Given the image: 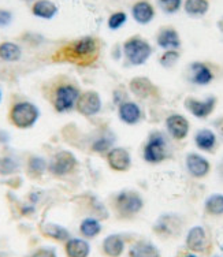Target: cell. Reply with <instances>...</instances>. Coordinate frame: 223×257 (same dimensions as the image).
Instances as JSON below:
<instances>
[{"label":"cell","mask_w":223,"mask_h":257,"mask_svg":"<svg viewBox=\"0 0 223 257\" xmlns=\"http://www.w3.org/2000/svg\"><path fill=\"white\" fill-rule=\"evenodd\" d=\"M30 11L37 18L50 21L58 14V6L51 0H35L30 7Z\"/></svg>","instance_id":"603a6c76"},{"label":"cell","mask_w":223,"mask_h":257,"mask_svg":"<svg viewBox=\"0 0 223 257\" xmlns=\"http://www.w3.org/2000/svg\"><path fill=\"white\" fill-rule=\"evenodd\" d=\"M101 252L105 257H121L125 252V239L119 234H109L101 242Z\"/></svg>","instance_id":"d6986e66"},{"label":"cell","mask_w":223,"mask_h":257,"mask_svg":"<svg viewBox=\"0 0 223 257\" xmlns=\"http://www.w3.org/2000/svg\"><path fill=\"white\" fill-rule=\"evenodd\" d=\"M212 69L205 62H192L189 66V81L198 86H205L213 81Z\"/></svg>","instance_id":"4fadbf2b"},{"label":"cell","mask_w":223,"mask_h":257,"mask_svg":"<svg viewBox=\"0 0 223 257\" xmlns=\"http://www.w3.org/2000/svg\"><path fill=\"white\" fill-rule=\"evenodd\" d=\"M17 163L11 158H0V175H9L15 173Z\"/></svg>","instance_id":"836d02e7"},{"label":"cell","mask_w":223,"mask_h":257,"mask_svg":"<svg viewBox=\"0 0 223 257\" xmlns=\"http://www.w3.org/2000/svg\"><path fill=\"white\" fill-rule=\"evenodd\" d=\"M28 257H58L54 247H39Z\"/></svg>","instance_id":"e575fe53"},{"label":"cell","mask_w":223,"mask_h":257,"mask_svg":"<svg viewBox=\"0 0 223 257\" xmlns=\"http://www.w3.org/2000/svg\"><path fill=\"white\" fill-rule=\"evenodd\" d=\"M40 118V111L30 101H18L11 105L9 111V120L17 128L26 130L33 127Z\"/></svg>","instance_id":"3957f363"},{"label":"cell","mask_w":223,"mask_h":257,"mask_svg":"<svg viewBox=\"0 0 223 257\" xmlns=\"http://www.w3.org/2000/svg\"><path fill=\"white\" fill-rule=\"evenodd\" d=\"M156 44L164 51L178 50L181 47V36L174 26H163L156 35Z\"/></svg>","instance_id":"2e32d148"},{"label":"cell","mask_w":223,"mask_h":257,"mask_svg":"<svg viewBox=\"0 0 223 257\" xmlns=\"http://www.w3.org/2000/svg\"><path fill=\"white\" fill-rule=\"evenodd\" d=\"M158 5L160 10L166 14H175L181 10V7L184 6L182 0H158Z\"/></svg>","instance_id":"1f68e13d"},{"label":"cell","mask_w":223,"mask_h":257,"mask_svg":"<svg viewBox=\"0 0 223 257\" xmlns=\"http://www.w3.org/2000/svg\"><path fill=\"white\" fill-rule=\"evenodd\" d=\"M119 119L126 124H136L141 119V109L134 101H122L118 107Z\"/></svg>","instance_id":"ffe728a7"},{"label":"cell","mask_w":223,"mask_h":257,"mask_svg":"<svg viewBox=\"0 0 223 257\" xmlns=\"http://www.w3.org/2000/svg\"><path fill=\"white\" fill-rule=\"evenodd\" d=\"M216 26H218V29L223 33V17H220V18H219L218 22H216Z\"/></svg>","instance_id":"f35d334b"},{"label":"cell","mask_w":223,"mask_h":257,"mask_svg":"<svg viewBox=\"0 0 223 257\" xmlns=\"http://www.w3.org/2000/svg\"><path fill=\"white\" fill-rule=\"evenodd\" d=\"M22 50L18 44L13 41H3L0 43V59L5 62H17L21 59Z\"/></svg>","instance_id":"f1b7e54d"},{"label":"cell","mask_w":223,"mask_h":257,"mask_svg":"<svg viewBox=\"0 0 223 257\" xmlns=\"http://www.w3.org/2000/svg\"><path fill=\"white\" fill-rule=\"evenodd\" d=\"M79 232L84 238H94L101 232V224L97 219L86 218L79 223Z\"/></svg>","instance_id":"f546056e"},{"label":"cell","mask_w":223,"mask_h":257,"mask_svg":"<svg viewBox=\"0 0 223 257\" xmlns=\"http://www.w3.org/2000/svg\"><path fill=\"white\" fill-rule=\"evenodd\" d=\"M179 58H181V54H179L178 50L164 51L159 58V63H160V66H163L164 69H171L177 64Z\"/></svg>","instance_id":"4dcf8cb0"},{"label":"cell","mask_w":223,"mask_h":257,"mask_svg":"<svg viewBox=\"0 0 223 257\" xmlns=\"http://www.w3.org/2000/svg\"><path fill=\"white\" fill-rule=\"evenodd\" d=\"M144 208V200L140 193L133 190H124L117 194L114 200V209L119 218H133Z\"/></svg>","instance_id":"5b68a950"},{"label":"cell","mask_w":223,"mask_h":257,"mask_svg":"<svg viewBox=\"0 0 223 257\" xmlns=\"http://www.w3.org/2000/svg\"><path fill=\"white\" fill-rule=\"evenodd\" d=\"M215 124L218 126V132L222 134V137H223V118L219 119V120H216V123Z\"/></svg>","instance_id":"74e56055"},{"label":"cell","mask_w":223,"mask_h":257,"mask_svg":"<svg viewBox=\"0 0 223 257\" xmlns=\"http://www.w3.org/2000/svg\"><path fill=\"white\" fill-rule=\"evenodd\" d=\"M154 50L141 36H132L124 43V55L132 66H143L151 58Z\"/></svg>","instance_id":"277c9868"},{"label":"cell","mask_w":223,"mask_h":257,"mask_svg":"<svg viewBox=\"0 0 223 257\" xmlns=\"http://www.w3.org/2000/svg\"><path fill=\"white\" fill-rule=\"evenodd\" d=\"M155 7L148 0H139L132 7V17L140 25H148L155 18Z\"/></svg>","instance_id":"ac0fdd59"},{"label":"cell","mask_w":223,"mask_h":257,"mask_svg":"<svg viewBox=\"0 0 223 257\" xmlns=\"http://www.w3.org/2000/svg\"><path fill=\"white\" fill-rule=\"evenodd\" d=\"M129 88L134 96L140 99H149V97H158L159 89L158 86L145 77H136L130 81Z\"/></svg>","instance_id":"e0dca14e"},{"label":"cell","mask_w":223,"mask_h":257,"mask_svg":"<svg viewBox=\"0 0 223 257\" xmlns=\"http://www.w3.org/2000/svg\"><path fill=\"white\" fill-rule=\"evenodd\" d=\"M75 109L78 111V114L84 116H93L99 114L101 109V99L100 94L94 90H85L81 92L78 100L75 103Z\"/></svg>","instance_id":"30bf717a"},{"label":"cell","mask_w":223,"mask_h":257,"mask_svg":"<svg viewBox=\"0 0 223 257\" xmlns=\"http://www.w3.org/2000/svg\"><path fill=\"white\" fill-rule=\"evenodd\" d=\"M182 227H184V220L179 218L178 215L166 213L156 220L154 231L158 237L163 239H171V238L178 237L182 231Z\"/></svg>","instance_id":"ba28073f"},{"label":"cell","mask_w":223,"mask_h":257,"mask_svg":"<svg viewBox=\"0 0 223 257\" xmlns=\"http://www.w3.org/2000/svg\"><path fill=\"white\" fill-rule=\"evenodd\" d=\"M0 101H2V90H0Z\"/></svg>","instance_id":"60d3db41"},{"label":"cell","mask_w":223,"mask_h":257,"mask_svg":"<svg viewBox=\"0 0 223 257\" xmlns=\"http://www.w3.org/2000/svg\"><path fill=\"white\" fill-rule=\"evenodd\" d=\"M45 99L50 101L56 112H69L75 108L81 90L67 77H56L43 88Z\"/></svg>","instance_id":"7a4b0ae2"},{"label":"cell","mask_w":223,"mask_h":257,"mask_svg":"<svg viewBox=\"0 0 223 257\" xmlns=\"http://www.w3.org/2000/svg\"><path fill=\"white\" fill-rule=\"evenodd\" d=\"M184 11L189 17H204L209 11V0H184Z\"/></svg>","instance_id":"484cf974"},{"label":"cell","mask_w":223,"mask_h":257,"mask_svg":"<svg viewBox=\"0 0 223 257\" xmlns=\"http://www.w3.org/2000/svg\"><path fill=\"white\" fill-rule=\"evenodd\" d=\"M65 253L67 257H88L90 245L84 238H70L65 242Z\"/></svg>","instance_id":"7402d4cb"},{"label":"cell","mask_w":223,"mask_h":257,"mask_svg":"<svg viewBox=\"0 0 223 257\" xmlns=\"http://www.w3.org/2000/svg\"><path fill=\"white\" fill-rule=\"evenodd\" d=\"M109 149H111V140H108V139H100L93 144L94 152L103 154V152H105V151L108 152Z\"/></svg>","instance_id":"d590c367"},{"label":"cell","mask_w":223,"mask_h":257,"mask_svg":"<svg viewBox=\"0 0 223 257\" xmlns=\"http://www.w3.org/2000/svg\"><path fill=\"white\" fill-rule=\"evenodd\" d=\"M99 40L92 36H84L62 45L59 50L55 51L51 60L55 63H69L88 67L99 59Z\"/></svg>","instance_id":"6da1fadb"},{"label":"cell","mask_w":223,"mask_h":257,"mask_svg":"<svg viewBox=\"0 0 223 257\" xmlns=\"http://www.w3.org/2000/svg\"><path fill=\"white\" fill-rule=\"evenodd\" d=\"M166 128H167V132L174 140L182 141V140L188 137L190 124H189V120L185 118L184 115L173 114L166 119Z\"/></svg>","instance_id":"5bb4252c"},{"label":"cell","mask_w":223,"mask_h":257,"mask_svg":"<svg viewBox=\"0 0 223 257\" xmlns=\"http://www.w3.org/2000/svg\"><path fill=\"white\" fill-rule=\"evenodd\" d=\"M129 257H160V252L151 241L140 239L130 247Z\"/></svg>","instance_id":"d4e9b609"},{"label":"cell","mask_w":223,"mask_h":257,"mask_svg":"<svg viewBox=\"0 0 223 257\" xmlns=\"http://www.w3.org/2000/svg\"><path fill=\"white\" fill-rule=\"evenodd\" d=\"M185 246L189 252L204 253L208 247V235L201 226H193L189 228L186 238H185Z\"/></svg>","instance_id":"8fae6325"},{"label":"cell","mask_w":223,"mask_h":257,"mask_svg":"<svg viewBox=\"0 0 223 257\" xmlns=\"http://www.w3.org/2000/svg\"><path fill=\"white\" fill-rule=\"evenodd\" d=\"M48 170V163L40 156H30L26 164V174L32 179L40 178Z\"/></svg>","instance_id":"4316f807"},{"label":"cell","mask_w":223,"mask_h":257,"mask_svg":"<svg viewBox=\"0 0 223 257\" xmlns=\"http://www.w3.org/2000/svg\"><path fill=\"white\" fill-rule=\"evenodd\" d=\"M204 212L209 216H223V194L213 193L204 203Z\"/></svg>","instance_id":"83f0119b"},{"label":"cell","mask_w":223,"mask_h":257,"mask_svg":"<svg viewBox=\"0 0 223 257\" xmlns=\"http://www.w3.org/2000/svg\"><path fill=\"white\" fill-rule=\"evenodd\" d=\"M194 144L200 151L213 152L218 145V139H216V134L213 133L211 128H201L194 134Z\"/></svg>","instance_id":"44dd1931"},{"label":"cell","mask_w":223,"mask_h":257,"mask_svg":"<svg viewBox=\"0 0 223 257\" xmlns=\"http://www.w3.org/2000/svg\"><path fill=\"white\" fill-rule=\"evenodd\" d=\"M218 99L215 96H208L203 100H198L196 97L189 96L184 101L185 108L188 109L190 114L198 119L208 118L209 115L212 114L213 109L216 107Z\"/></svg>","instance_id":"9c48e42d"},{"label":"cell","mask_w":223,"mask_h":257,"mask_svg":"<svg viewBox=\"0 0 223 257\" xmlns=\"http://www.w3.org/2000/svg\"><path fill=\"white\" fill-rule=\"evenodd\" d=\"M77 166H78L77 158L70 151H59L58 154L54 155V158L48 163V171L54 177L62 178L74 173Z\"/></svg>","instance_id":"52a82bcc"},{"label":"cell","mask_w":223,"mask_h":257,"mask_svg":"<svg viewBox=\"0 0 223 257\" xmlns=\"http://www.w3.org/2000/svg\"><path fill=\"white\" fill-rule=\"evenodd\" d=\"M179 257H197V254H196V253H193V252H185L184 254H181V256Z\"/></svg>","instance_id":"ab89813d"},{"label":"cell","mask_w":223,"mask_h":257,"mask_svg":"<svg viewBox=\"0 0 223 257\" xmlns=\"http://www.w3.org/2000/svg\"><path fill=\"white\" fill-rule=\"evenodd\" d=\"M107 163L117 173H125L130 168V154L125 148L117 147V148H111L107 152Z\"/></svg>","instance_id":"9a60e30c"},{"label":"cell","mask_w":223,"mask_h":257,"mask_svg":"<svg viewBox=\"0 0 223 257\" xmlns=\"http://www.w3.org/2000/svg\"><path fill=\"white\" fill-rule=\"evenodd\" d=\"M128 21V15L124 11H117V13H113V14L108 17V21H107V25L111 30H118L119 28L126 24Z\"/></svg>","instance_id":"d6a6232c"},{"label":"cell","mask_w":223,"mask_h":257,"mask_svg":"<svg viewBox=\"0 0 223 257\" xmlns=\"http://www.w3.org/2000/svg\"><path fill=\"white\" fill-rule=\"evenodd\" d=\"M13 22V13L7 9L0 7V28H6Z\"/></svg>","instance_id":"8d00e7d4"},{"label":"cell","mask_w":223,"mask_h":257,"mask_svg":"<svg viewBox=\"0 0 223 257\" xmlns=\"http://www.w3.org/2000/svg\"><path fill=\"white\" fill-rule=\"evenodd\" d=\"M185 164H186L188 173L196 179L205 178L211 173V163L204 156L196 152H190L186 155Z\"/></svg>","instance_id":"7c38bea8"},{"label":"cell","mask_w":223,"mask_h":257,"mask_svg":"<svg viewBox=\"0 0 223 257\" xmlns=\"http://www.w3.org/2000/svg\"><path fill=\"white\" fill-rule=\"evenodd\" d=\"M144 159L151 164L162 163L167 159V141L163 134L155 132L149 136L144 147Z\"/></svg>","instance_id":"8992f818"},{"label":"cell","mask_w":223,"mask_h":257,"mask_svg":"<svg viewBox=\"0 0 223 257\" xmlns=\"http://www.w3.org/2000/svg\"><path fill=\"white\" fill-rule=\"evenodd\" d=\"M40 232L44 235V237L54 239L56 242H66L67 239H70V232L67 228L63 226H59L56 223H44L40 226Z\"/></svg>","instance_id":"cb8c5ba5"}]
</instances>
